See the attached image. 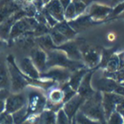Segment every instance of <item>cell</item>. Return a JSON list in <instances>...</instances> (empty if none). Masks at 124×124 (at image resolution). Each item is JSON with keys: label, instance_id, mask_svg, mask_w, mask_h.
I'll return each mask as SVG.
<instances>
[{"label": "cell", "instance_id": "1", "mask_svg": "<svg viewBox=\"0 0 124 124\" xmlns=\"http://www.w3.org/2000/svg\"><path fill=\"white\" fill-rule=\"evenodd\" d=\"M47 67H62L70 71H77L86 67L83 61H75L70 60L67 55L61 50L54 49L47 52Z\"/></svg>", "mask_w": 124, "mask_h": 124}, {"label": "cell", "instance_id": "2", "mask_svg": "<svg viewBox=\"0 0 124 124\" xmlns=\"http://www.w3.org/2000/svg\"><path fill=\"white\" fill-rule=\"evenodd\" d=\"M79 110L89 118L99 121L101 124H106L102 105V93L100 92L96 91L93 96L87 99Z\"/></svg>", "mask_w": 124, "mask_h": 124}, {"label": "cell", "instance_id": "3", "mask_svg": "<svg viewBox=\"0 0 124 124\" xmlns=\"http://www.w3.org/2000/svg\"><path fill=\"white\" fill-rule=\"evenodd\" d=\"M7 70L9 72L10 88L12 93H17L22 92L26 87L29 86L26 77L21 71L15 61L13 55H9L7 58Z\"/></svg>", "mask_w": 124, "mask_h": 124}, {"label": "cell", "instance_id": "4", "mask_svg": "<svg viewBox=\"0 0 124 124\" xmlns=\"http://www.w3.org/2000/svg\"><path fill=\"white\" fill-rule=\"evenodd\" d=\"M31 89L26 94L27 103V118L31 116H38L45 110L47 104V96L41 88L31 87Z\"/></svg>", "mask_w": 124, "mask_h": 124}, {"label": "cell", "instance_id": "5", "mask_svg": "<svg viewBox=\"0 0 124 124\" xmlns=\"http://www.w3.org/2000/svg\"><path fill=\"white\" fill-rule=\"evenodd\" d=\"M38 22L34 17H23L17 21L11 28L9 40H15L27 32H31L35 30Z\"/></svg>", "mask_w": 124, "mask_h": 124}, {"label": "cell", "instance_id": "6", "mask_svg": "<svg viewBox=\"0 0 124 124\" xmlns=\"http://www.w3.org/2000/svg\"><path fill=\"white\" fill-rule=\"evenodd\" d=\"M78 46L83 58V62L86 67L91 69L97 67L101 59V53L100 50L84 43H78Z\"/></svg>", "mask_w": 124, "mask_h": 124}, {"label": "cell", "instance_id": "7", "mask_svg": "<svg viewBox=\"0 0 124 124\" xmlns=\"http://www.w3.org/2000/svg\"><path fill=\"white\" fill-rule=\"evenodd\" d=\"M71 75V71L67 69L62 67H51L48 68L45 72L40 74V79L50 80L60 85L67 83Z\"/></svg>", "mask_w": 124, "mask_h": 124}, {"label": "cell", "instance_id": "8", "mask_svg": "<svg viewBox=\"0 0 124 124\" xmlns=\"http://www.w3.org/2000/svg\"><path fill=\"white\" fill-rule=\"evenodd\" d=\"M113 8L110 6H107L101 4H91L88 6L85 14L89 16L93 21L97 23H100L107 17H110Z\"/></svg>", "mask_w": 124, "mask_h": 124}, {"label": "cell", "instance_id": "9", "mask_svg": "<svg viewBox=\"0 0 124 124\" xmlns=\"http://www.w3.org/2000/svg\"><path fill=\"white\" fill-rule=\"evenodd\" d=\"M124 100V97L115 93H102V105L105 119L109 118L113 112L116 111V107Z\"/></svg>", "mask_w": 124, "mask_h": 124}, {"label": "cell", "instance_id": "10", "mask_svg": "<svg viewBox=\"0 0 124 124\" xmlns=\"http://www.w3.org/2000/svg\"><path fill=\"white\" fill-rule=\"evenodd\" d=\"M26 103H27V98L26 93L22 92L17 93H10L5 100L4 112L12 115L13 113L26 106Z\"/></svg>", "mask_w": 124, "mask_h": 124}, {"label": "cell", "instance_id": "11", "mask_svg": "<svg viewBox=\"0 0 124 124\" xmlns=\"http://www.w3.org/2000/svg\"><path fill=\"white\" fill-rule=\"evenodd\" d=\"M23 17H26V13L22 9H21L20 10L16 11L15 14H13L9 18L5 20L4 22L0 23V38L4 39H9V33L13 25Z\"/></svg>", "mask_w": 124, "mask_h": 124}, {"label": "cell", "instance_id": "12", "mask_svg": "<svg viewBox=\"0 0 124 124\" xmlns=\"http://www.w3.org/2000/svg\"><path fill=\"white\" fill-rule=\"evenodd\" d=\"M119 83L111 78H106L104 76L103 78H98L96 80L92 81V87L95 91L100 93H114L116 88Z\"/></svg>", "mask_w": 124, "mask_h": 124}, {"label": "cell", "instance_id": "13", "mask_svg": "<svg viewBox=\"0 0 124 124\" xmlns=\"http://www.w3.org/2000/svg\"><path fill=\"white\" fill-rule=\"evenodd\" d=\"M93 72H94V71L92 70V71H88L86 73V75L84 76V78H83L81 83H80L78 91H77V93L81 97H83V99H85V100L93 96L96 92L92 87V78H93Z\"/></svg>", "mask_w": 124, "mask_h": 124}, {"label": "cell", "instance_id": "14", "mask_svg": "<svg viewBox=\"0 0 124 124\" xmlns=\"http://www.w3.org/2000/svg\"><path fill=\"white\" fill-rule=\"evenodd\" d=\"M85 100H86L85 99H83V97H81L77 93L71 100H68L63 105L62 110H64V112L70 120H72L73 117L76 116L77 112L80 110V107L82 106V105L85 102Z\"/></svg>", "mask_w": 124, "mask_h": 124}, {"label": "cell", "instance_id": "15", "mask_svg": "<svg viewBox=\"0 0 124 124\" xmlns=\"http://www.w3.org/2000/svg\"><path fill=\"white\" fill-rule=\"evenodd\" d=\"M30 59L38 71L41 73H43L48 70L47 67V53L40 48H34L31 51Z\"/></svg>", "mask_w": 124, "mask_h": 124}, {"label": "cell", "instance_id": "16", "mask_svg": "<svg viewBox=\"0 0 124 124\" xmlns=\"http://www.w3.org/2000/svg\"><path fill=\"white\" fill-rule=\"evenodd\" d=\"M56 49L64 52L70 60H75V61H83L78 43L73 40H70V41L65 43L64 44L56 47Z\"/></svg>", "mask_w": 124, "mask_h": 124}, {"label": "cell", "instance_id": "17", "mask_svg": "<svg viewBox=\"0 0 124 124\" xmlns=\"http://www.w3.org/2000/svg\"><path fill=\"white\" fill-rule=\"evenodd\" d=\"M19 69L21 71L27 78L31 79H40V72L38 71L36 66L32 63L31 60L30 58H24L21 60L19 65Z\"/></svg>", "mask_w": 124, "mask_h": 124}, {"label": "cell", "instance_id": "18", "mask_svg": "<svg viewBox=\"0 0 124 124\" xmlns=\"http://www.w3.org/2000/svg\"><path fill=\"white\" fill-rule=\"evenodd\" d=\"M69 25L71 26V27L76 31L77 33L80 31H83L87 28H88L89 26H93L94 24H98L97 22L93 21L91 19L89 16H88L87 14H83L81 16H78L77 18H75L74 20L71 21H68Z\"/></svg>", "mask_w": 124, "mask_h": 124}, {"label": "cell", "instance_id": "19", "mask_svg": "<svg viewBox=\"0 0 124 124\" xmlns=\"http://www.w3.org/2000/svg\"><path fill=\"white\" fill-rule=\"evenodd\" d=\"M43 9L46 10L51 16H53L58 22L65 21L64 9L59 0H51L43 7Z\"/></svg>", "mask_w": 124, "mask_h": 124}, {"label": "cell", "instance_id": "20", "mask_svg": "<svg viewBox=\"0 0 124 124\" xmlns=\"http://www.w3.org/2000/svg\"><path fill=\"white\" fill-rule=\"evenodd\" d=\"M23 1L22 2H8L4 4V5L0 9V23L4 22L5 20L9 18L16 11L20 10L22 8Z\"/></svg>", "mask_w": 124, "mask_h": 124}, {"label": "cell", "instance_id": "21", "mask_svg": "<svg viewBox=\"0 0 124 124\" xmlns=\"http://www.w3.org/2000/svg\"><path fill=\"white\" fill-rule=\"evenodd\" d=\"M88 71H89V70L87 69V67H84V68L77 70V71L71 72V77H70L69 80H68V82H67L69 86L71 87L73 90L78 91L82 80H83V78H84V76L86 75V73L88 72Z\"/></svg>", "mask_w": 124, "mask_h": 124}, {"label": "cell", "instance_id": "22", "mask_svg": "<svg viewBox=\"0 0 124 124\" xmlns=\"http://www.w3.org/2000/svg\"><path fill=\"white\" fill-rule=\"evenodd\" d=\"M53 28L57 30V31L61 33L62 35H64L69 41L70 40H72L77 35V32L71 27V26L69 25L68 21H66L58 22Z\"/></svg>", "mask_w": 124, "mask_h": 124}, {"label": "cell", "instance_id": "23", "mask_svg": "<svg viewBox=\"0 0 124 124\" xmlns=\"http://www.w3.org/2000/svg\"><path fill=\"white\" fill-rule=\"evenodd\" d=\"M63 100H64V93L60 87H54V88L49 89L48 96H47L48 103L54 104V105H59V104L64 105Z\"/></svg>", "mask_w": 124, "mask_h": 124}, {"label": "cell", "instance_id": "24", "mask_svg": "<svg viewBox=\"0 0 124 124\" xmlns=\"http://www.w3.org/2000/svg\"><path fill=\"white\" fill-rule=\"evenodd\" d=\"M36 43L38 45V48L43 49L46 53L48 51H51V50L56 49V46L54 45L49 34H46L36 38Z\"/></svg>", "mask_w": 124, "mask_h": 124}, {"label": "cell", "instance_id": "25", "mask_svg": "<svg viewBox=\"0 0 124 124\" xmlns=\"http://www.w3.org/2000/svg\"><path fill=\"white\" fill-rule=\"evenodd\" d=\"M38 124H56V113L45 109L38 116Z\"/></svg>", "mask_w": 124, "mask_h": 124}, {"label": "cell", "instance_id": "26", "mask_svg": "<svg viewBox=\"0 0 124 124\" xmlns=\"http://www.w3.org/2000/svg\"><path fill=\"white\" fill-rule=\"evenodd\" d=\"M105 72L106 73H113L116 72L120 69V59H119L118 54H115L110 56L109 60L105 65Z\"/></svg>", "mask_w": 124, "mask_h": 124}, {"label": "cell", "instance_id": "27", "mask_svg": "<svg viewBox=\"0 0 124 124\" xmlns=\"http://www.w3.org/2000/svg\"><path fill=\"white\" fill-rule=\"evenodd\" d=\"M48 34L50 35V37H51L54 43V45L56 47L60 46V45L64 44L65 43H66V42L69 41V40H68L67 38L64 36V35H62L61 33L59 32L57 30L54 29V28H51V29H50L49 33H48Z\"/></svg>", "mask_w": 124, "mask_h": 124}, {"label": "cell", "instance_id": "28", "mask_svg": "<svg viewBox=\"0 0 124 124\" xmlns=\"http://www.w3.org/2000/svg\"><path fill=\"white\" fill-rule=\"evenodd\" d=\"M9 77L8 70L5 68V66H0V89L6 88L8 89L9 86Z\"/></svg>", "mask_w": 124, "mask_h": 124}, {"label": "cell", "instance_id": "29", "mask_svg": "<svg viewBox=\"0 0 124 124\" xmlns=\"http://www.w3.org/2000/svg\"><path fill=\"white\" fill-rule=\"evenodd\" d=\"M12 118L14 121V124H21L27 119V109L26 105L21 110L12 114Z\"/></svg>", "mask_w": 124, "mask_h": 124}, {"label": "cell", "instance_id": "30", "mask_svg": "<svg viewBox=\"0 0 124 124\" xmlns=\"http://www.w3.org/2000/svg\"><path fill=\"white\" fill-rule=\"evenodd\" d=\"M75 119H76L77 124H101L99 121H95L89 118L80 110L77 112L76 116H75Z\"/></svg>", "mask_w": 124, "mask_h": 124}, {"label": "cell", "instance_id": "31", "mask_svg": "<svg viewBox=\"0 0 124 124\" xmlns=\"http://www.w3.org/2000/svg\"><path fill=\"white\" fill-rule=\"evenodd\" d=\"M61 88V90L63 91V93H64V100H63V103H66L68 100H70L73 96L77 94V91L73 90L71 87L69 86L67 83H65L63 84H61V86L60 87Z\"/></svg>", "mask_w": 124, "mask_h": 124}, {"label": "cell", "instance_id": "32", "mask_svg": "<svg viewBox=\"0 0 124 124\" xmlns=\"http://www.w3.org/2000/svg\"><path fill=\"white\" fill-rule=\"evenodd\" d=\"M64 18H65V21H72V20H74L75 18H77L76 9H75V6H74V4L72 3V1H71V3L69 4V6L65 9Z\"/></svg>", "mask_w": 124, "mask_h": 124}, {"label": "cell", "instance_id": "33", "mask_svg": "<svg viewBox=\"0 0 124 124\" xmlns=\"http://www.w3.org/2000/svg\"><path fill=\"white\" fill-rule=\"evenodd\" d=\"M71 121L72 120L68 118L62 109L56 113V124H71Z\"/></svg>", "mask_w": 124, "mask_h": 124}, {"label": "cell", "instance_id": "34", "mask_svg": "<svg viewBox=\"0 0 124 124\" xmlns=\"http://www.w3.org/2000/svg\"><path fill=\"white\" fill-rule=\"evenodd\" d=\"M124 120L119 112L115 111L110 115V116L107 119L106 124H123Z\"/></svg>", "mask_w": 124, "mask_h": 124}, {"label": "cell", "instance_id": "35", "mask_svg": "<svg viewBox=\"0 0 124 124\" xmlns=\"http://www.w3.org/2000/svg\"><path fill=\"white\" fill-rule=\"evenodd\" d=\"M72 3L74 4L75 9H76V14L77 17L81 15L84 14L86 12V9L88 8V6L85 4H83V2H80V1H77V0H72Z\"/></svg>", "mask_w": 124, "mask_h": 124}, {"label": "cell", "instance_id": "36", "mask_svg": "<svg viewBox=\"0 0 124 124\" xmlns=\"http://www.w3.org/2000/svg\"><path fill=\"white\" fill-rule=\"evenodd\" d=\"M0 124H14V121L11 114L4 112L0 115Z\"/></svg>", "mask_w": 124, "mask_h": 124}, {"label": "cell", "instance_id": "37", "mask_svg": "<svg viewBox=\"0 0 124 124\" xmlns=\"http://www.w3.org/2000/svg\"><path fill=\"white\" fill-rule=\"evenodd\" d=\"M21 124H38V116H29Z\"/></svg>", "mask_w": 124, "mask_h": 124}, {"label": "cell", "instance_id": "38", "mask_svg": "<svg viewBox=\"0 0 124 124\" xmlns=\"http://www.w3.org/2000/svg\"><path fill=\"white\" fill-rule=\"evenodd\" d=\"M59 1H60V4H61V6L63 7V9H64V11H65V9H66V8L69 6V4H71L72 0H59Z\"/></svg>", "mask_w": 124, "mask_h": 124}, {"label": "cell", "instance_id": "39", "mask_svg": "<svg viewBox=\"0 0 124 124\" xmlns=\"http://www.w3.org/2000/svg\"><path fill=\"white\" fill-rule=\"evenodd\" d=\"M77 1H80V2H83V4H85L87 6H89L92 3V0H77Z\"/></svg>", "mask_w": 124, "mask_h": 124}, {"label": "cell", "instance_id": "40", "mask_svg": "<svg viewBox=\"0 0 124 124\" xmlns=\"http://www.w3.org/2000/svg\"><path fill=\"white\" fill-rule=\"evenodd\" d=\"M115 38H116V36L114 33H109V35H108L109 41H113V40H115Z\"/></svg>", "mask_w": 124, "mask_h": 124}, {"label": "cell", "instance_id": "41", "mask_svg": "<svg viewBox=\"0 0 124 124\" xmlns=\"http://www.w3.org/2000/svg\"><path fill=\"white\" fill-rule=\"evenodd\" d=\"M117 112H119V114H120V115L122 116V119L124 120V109H122V110H119V111H117Z\"/></svg>", "mask_w": 124, "mask_h": 124}, {"label": "cell", "instance_id": "42", "mask_svg": "<svg viewBox=\"0 0 124 124\" xmlns=\"http://www.w3.org/2000/svg\"><path fill=\"white\" fill-rule=\"evenodd\" d=\"M22 1L26 4H30V3H33L34 0H22Z\"/></svg>", "mask_w": 124, "mask_h": 124}, {"label": "cell", "instance_id": "43", "mask_svg": "<svg viewBox=\"0 0 124 124\" xmlns=\"http://www.w3.org/2000/svg\"><path fill=\"white\" fill-rule=\"evenodd\" d=\"M71 124H77V122H76V119H75V116L73 117L72 121H71Z\"/></svg>", "mask_w": 124, "mask_h": 124}, {"label": "cell", "instance_id": "44", "mask_svg": "<svg viewBox=\"0 0 124 124\" xmlns=\"http://www.w3.org/2000/svg\"><path fill=\"white\" fill-rule=\"evenodd\" d=\"M120 84H122V86H123V87H124V82H122V83H120Z\"/></svg>", "mask_w": 124, "mask_h": 124}, {"label": "cell", "instance_id": "45", "mask_svg": "<svg viewBox=\"0 0 124 124\" xmlns=\"http://www.w3.org/2000/svg\"><path fill=\"white\" fill-rule=\"evenodd\" d=\"M93 1H102V0H92V2H93Z\"/></svg>", "mask_w": 124, "mask_h": 124}, {"label": "cell", "instance_id": "46", "mask_svg": "<svg viewBox=\"0 0 124 124\" xmlns=\"http://www.w3.org/2000/svg\"><path fill=\"white\" fill-rule=\"evenodd\" d=\"M121 15H122V16H124V11H123V12H122V14H121Z\"/></svg>", "mask_w": 124, "mask_h": 124}, {"label": "cell", "instance_id": "47", "mask_svg": "<svg viewBox=\"0 0 124 124\" xmlns=\"http://www.w3.org/2000/svg\"><path fill=\"white\" fill-rule=\"evenodd\" d=\"M48 1H51V0H48Z\"/></svg>", "mask_w": 124, "mask_h": 124}, {"label": "cell", "instance_id": "48", "mask_svg": "<svg viewBox=\"0 0 124 124\" xmlns=\"http://www.w3.org/2000/svg\"><path fill=\"white\" fill-rule=\"evenodd\" d=\"M0 43H1V41H0Z\"/></svg>", "mask_w": 124, "mask_h": 124}, {"label": "cell", "instance_id": "49", "mask_svg": "<svg viewBox=\"0 0 124 124\" xmlns=\"http://www.w3.org/2000/svg\"><path fill=\"white\" fill-rule=\"evenodd\" d=\"M123 53H124V52H123Z\"/></svg>", "mask_w": 124, "mask_h": 124}, {"label": "cell", "instance_id": "50", "mask_svg": "<svg viewBox=\"0 0 124 124\" xmlns=\"http://www.w3.org/2000/svg\"><path fill=\"white\" fill-rule=\"evenodd\" d=\"M123 124H124V123H123Z\"/></svg>", "mask_w": 124, "mask_h": 124}]
</instances>
